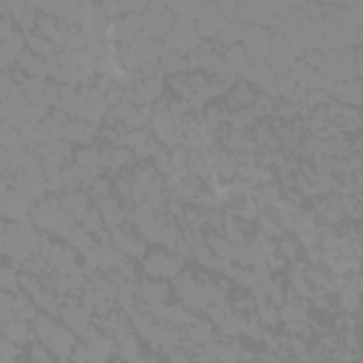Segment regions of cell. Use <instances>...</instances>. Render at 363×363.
<instances>
[{
	"instance_id": "41",
	"label": "cell",
	"mask_w": 363,
	"mask_h": 363,
	"mask_svg": "<svg viewBox=\"0 0 363 363\" xmlns=\"http://www.w3.org/2000/svg\"><path fill=\"white\" fill-rule=\"evenodd\" d=\"M71 360L74 363H91V352H88V346L79 340V343H74V349H71Z\"/></svg>"
},
{
	"instance_id": "38",
	"label": "cell",
	"mask_w": 363,
	"mask_h": 363,
	"mask_svg": "<svg viewBox=\"0 0 363 363\" xmlns=\"http://www.w3.org/2000/svg\"><path fill=\"white\" fill-rule=\"evenodd\" d=\"M241 332H244V335H250L252 340H261V335H264V326H261V320L255 318V312L241 318Z\"/></svg>"
},
{
	"instance_id": "22",
	"label": "cell",
	"mask_w": 363,
	"mask_h": 363,
	"mask_svg": "<svg viewBox=\"0 0 363 363\" xmlns=\"http://www.w3.org/2000/svg\"><path fill=\"white\" fill-rule=\"evenodd\" d=\"M252 99H255V94H252V88H250L247 82H238V85H233V88L227 91V102H230L235 111L250 108V105H252Z\"/></svg>"
},
{
	"instance_id": "3",
	"label": "cell",
	"mask_w": 363,
	"mask_h": 363,
	"mask_svg": "<svg viewBox=\"0 0 363 363\" xmlns=\"http://www.w3.org/2000/svg\"><path fill=\"white\" fill-rule=\"evenodd\" d=\"M241 40H244V51H247L250 60H255V62H267L269 40H272V34H269L267 26H247V23H244V28H241Z\"/></svg>"
},
{
	"instance_id": "32",
	"label": "cell",
	"mask_w": 363,
	"mask_h": 363,
	"mask_svg": "<svg viewBox=\"0 0 363 363\" xmlns=\"http://www.w3.org/2000/svg\"><path fill=\"white\" fill-rule=\"evenodd\" d=\"M77 227H79V224H77V218H74V216H71V213H65V210H62V213H60V218H57V224H54V230H51V233H54V235H57V238H62V241H65V238H68V235H71V233H74V230H77Z\"/></svg>"
},
{
	"instance_id": "28",
	"label": "cell",
	"mask_w": 363,
	"mask_h": 363,
	"mask_svg": "<svg viewBox=\"0 0 363 363\" xmlns=\"http://www.w3.org/2000/svg\"><path fill=\"white\" fill-rule=\"evenodd\" d=\"M65 244H68L74 252H88V250L94 247V238H91V233H88L85 227H77V230L65 238Z\"/></svg>"
},
{
	"instance_id": "43",
	"label": "cell",
	"mask_w": 363,
	"mask_h": 363,
	"mask_svg": "<svg viewBox=\"0 0 363 363\" xmlns=\"http://www.w3.org/2000/svg\"><path fill=\"white\" fill-rule=\"evenodd\" d=\"M14 88H17V85H14V79H11L9 74H0V99H3V102H6V96H9Z\"/></svg>"
},
{
	"instance_id": "27",
	"label": "cell",
	"mask_w": 363,
	"mask_h": 363,
	"mask_svg": "<svg viewBox=\"0 0 363 363\" xmlns=\"http://www.w3.org/2000/svg\"><path fill=\"white\" fill-rule=\"evenodd\" d=\"M241 28H244V23H238V20H233V23H224L221 26V31H218V45H238L241 43Z\"/></svg>"
},
{
	"instance_id": "37",
	"label": "cell",
	"mask_w": 363,
	"mask_h": 363,
	"mask_svg": "<svg viewBox=\"0 0 363 363\" xmlns=\"http://www.w3.org/2000/svg\"><path fill=\"white\" fill-rule=\"evenodd\" d=\"M275 247L281 250V258H284V261H298V255H301V244H298V238H281Z\"/></svg>"
},
{
	"instance_id": "11",
	"label": "cell",
	"mask_w": 363,
	"mask_h": 363,
	"mask_svg": "<svg viewBox=\"0 0 363 363\" xmlns=\"http://www.w3.org/2000/svg\"><path fill=\"white\" fill-rule=\"evenodd\" d=\"M74 343H77V340H74V332H68L65 326H57V329L51 332V337H48L43 346H45L57 360H68V357H71Z\"/></svg>"
},
{
	"instance_id": "6",
	"label": "cell",
	"mask_w": 363,
	"mask_h": 363,
	"mask_svg": "<svg viewBox=\"0 0 363 363\" xmlns=\"http://www.w3.org/2000/svg\"><path fill=\"white\" fill-rule=\"evenodd\" d=\"M82 343H85V346H88V352H91V363H108V360L116 354V340H113L111 335H105V332L94 329V326H88V329H85Z\"/></svg>"
},
{
	"instance_id": "46",
	"label": "cell",
	"mask_w": 363,
	"mask_h": 363,
	"mask_svg": "<svg viewBox=\"0 0 363 363\" xmlns=\"http://www.w3.org/2000/svg\"><path fill=\"white\" fill-rule=\"evenodd\" d=\"M0 363H14V357H0Z\"/></svg>"
},
{
	"instance_id": "1",
	"label": "cell",
	"mask_w": 363,
	"mask_h": 363,
	"mask_svg": "<svg viewBox=\"0 0 363 363\" xmlns=\"http://www.w3.org/2000/svg\"><path fill=\"white\" fill-rule=\"evenodd\" d=\"M142 272L150 278V281H159V278H176L184 272V258L182 255H173V252H164V250H156V252H147L142 258Z\"/></svg>"
},
{
	"instance_id": "33",
	"label": "cell",
	"mask_w": 363,
	"mask_h": 363,
	"mask_svg": "<svg viewBox=\"0 0 363 363\" xmlns=\"http://www.w3.org/2000/svg\"><path fill=\"white\" fill-rule=\"evenodd\" d=\"M170 88H173L179 96H184V102H190V99L196 96V88H193V77H173V79H170Z\"/></svg>"
},
{
	"instance_id": "36",
	"label": "cell",
	"mask_w": 363,
	"mask_h": 363,
	"mask_svg": "<svg viewBox=\"0 0 363 363\" xmlns=\"http://www.w3.org/2000/svg\"><path fill=\"white\" fill-rule=\"evenodd\" d=\"M79 221H82V227H85L91 235L105 233V224H102V216H99V210H96V207H94V210H88V213H85Z\"/></svg>"
},
{
	"instance_id": "2",
	"label": "cell",
	"mask_w": 363,
	"mask_h": 363,
	"mask_svg": "<svg viewBox=\"0 0 363 363\" xmlns=\"http://www.w3.org/2000/svg\"><path fill=\"white\" fill-rule=\"evenodd\" d=\"M111 238H108V244L119 252V255H125V258H145L147 252V241L145 238H139L128 224H122V227H116V230H111L108 233Z\"/></svg>"
},
{
	"instance_id": "9",
	"label": "cell",
	"mask_w": 363,
	"mask_h": 363,
	"mask_svg": "<svg viewBox=\"0 0 363 363\" xmlns=\"http://www.w3.org/2000/svg\"><path fill=\"white\" fill-rule=\"evenodd\" d=\"M99 133V128L96 125H91V122H85V119H65V125H62V142H79L82 147L85 145H91L94 142V136Z\"/></svg>"
},
{
	"instance_id": "5",
	"label": "cell",
	"mask_w": 363,
	"mask_h": 363,
	"mask_svg": "<svg viewBox=\"0 0 363 363\" xmlns=\"http://www.w3.org/2000/svg\"><path fill=\"white\" fill-rule=\"evenodd\" d=\"M60 213H62L60 199H57L54 193H45L43 199H37V201L31 204L28 218H31V224H34V227H40V230H54V224H57Z\"/></svg>"
},
{
	"instance_id": "10",
	"label": "cell",
	"mask_w": 363,
	"mask_h": 363,
	"mask_svg": "<svg viewBox=\"0 0 363 363\" xmlns=\"http://www.w3.org/2000/svg\"><path fill=\"white\" fill-rule=\"evenodd\" d=\"M96 210H99L102 224H105V230H108V233H111V230H116V227H122V224L128 221V210H125V207H122V201H116L113 196H108V199L96 201Z\"/></svg>"
},
{
	"instance_id": "34",
	"label": "cell",
	"mask_w": 363,
	"mask_h": 363,
	"mask_svg": "<svg viewBox=\"0 0 363 363\" xmlns=\"http://www.w3.org/2000/svg\"><path fill=\"white\" fill-rule=\"evenodd\" d=\"M227 122L241 133L244 128H252L255 125V116H252V111L250 108H244V111H235V113H227Z\"/></svg>"
},
{
	"instance_id": "21",
	"label": "cell",
	"mask_w": 363,
	"mask_h": 363,
	"mask_svg": "<svg viewBox=\"0 0 363 363\" xmlns=\"http://www.w3.org/2000/svg\"><path fill=\"white\" fill-rule=\"evenodd\" d=\"M57 105H60V113H71L74 119H79V88H74V85H62V88H60V99H57Z\"/></svg>"
},
{
	"instance_id": "29",
	"label": "cell",
	"mask_w": 363,
	"mask_h": 363,
	"mask_svg": "<svg viewBox=\"0 0 363 363\" xmlns=\"http://www.w3.org/2000/svg\"><path fill=\"white\" fill-rule=\"evenodd\" d=\"M17 289H20V272L14 267H0V292L17 295Z\"/></svg>"
},
{
	"instance_id": "19",
	"label": "cell",
	"mask_w": 363,
	"mask_h": 363,
	"mask_svg": "<svg viewBox=\"0 0 363 363\" xmlns=\"http://www.w3.org/2000/svg\"><path fill=\"white\" fill-rule=\"evenodd\" d=\"M91 182H94V176L88 170H82L77 164H71V167L65 164L62 167V184H65V190H88Z\"/></svg>"
},
{
	"instance_id": "12",
	"label": "cell",
	"mask_w": 363,
	"mask_h": 363,
	"mask_svg": "<svg viewBox=\"0 0 363 363\" xmlns=\"http://www.w3.org/2000/svg\"><path fill=\"white\" fill-rule=\"evenodd\" d=\"M329 96H337L340 105H349V108H360L363 102V82L360 79H346V82H335Z\"/></svg>"
},
{
	"instance_id": "40",
	"label": "cell",
	"mask_w": 363,
	"mask_h": 363,
	"mask_svg": "<svg viewBox=\"0 0 363 363\" xmlns=\"http://www.w3.org/2000/svg\"><path fill=\"white\" fill-rule=\"evenodd\" d=\"M113 190L122 196V201H130V196H133V176H116V182H113Z\"/></svg>"
},
{
	"instance_id": "20",
	"label": "cell",
	"mask_w": 363,
	"mask_h": 363,
	"mask_svg": "<svg viewBox=\"0 0 363 363\" xmlns=\"http://www.w3.org/2000/svg\"><path fill=\"white\" fill-rule=\"evenodd\" d=\"M184 340L193 343V346L213 340V323H207V320H201V318H193V323L184 326Z\"/></svg>"
},
{
	"instance_id": "16",
	"label": "cell",
	"mask_w": 363,
	"mask_h": 363,
	"mask_svg": "<svg viewBox=\"0 0 363 363\" xmlns=\"http://www.w3.org/2000/svg\"><path fill=\"white\" fill-rule=\"evenodd\" d=\"M74 164H77V167H82V170H88V173L96 179V176H99V170H102V153H99V147L85 145V147L74 150Z\"/></svg>"
},
{
	"instance_id": "14",
	"label": "cell",
	"mask_w": 363,
	"mask_h": 363,
	"mask_svg": "<svg viewBox=\"0 0 363 363\" xmlns=\"http://www.w3.org/2000/svg\"><path fill=\"white\" fill-rule=\"evenodd\" d=\"M0 335H3L9 343H14V346H26V343L34 340L31 323H26V320H20V318H14V320H9V323H0Z\"/></svg>"
},
{
	"instance_id": "30",
	"label": "cell",
	"mask_w": 363,
	"mask_h": 363,
	"mask_svg": "<svg viewBox=\"0 0 363 363\" xmlns=\"http://www.w3.org/2000/svg\"><path fill=\"white\" fill-rule=\"evenodd\" d=\"M0 147H3V150H20V147H23L20 130H14L11 125H3V122H0Z\"/></svg>"
},
{
	"instance_id": "13",
	"label": "cell",
	"mask_w": 363,
	"mask_h": 363,
	"mask_svg": "<svg viewBox=\"0 0 363 363\" xmlns=\"http://www.w3.org/2000/svg\"><path fill=\"white\" fill-rule=\"evenodd\" d=\"M60 204H62V210L65 213H71L77 221L91 210L88 204H91V196H88V190H62L60 193Z\"/></svg>"
},
{
	"instance_id": "18",
	"label": "cell",
	"mask_w": 363,
	"mask_h": 363,
	"mask_svg": "<svg viewBox=\"0 0 363 363\" xmlns=\"http://www.w3.org/2000/svg\"><path fill=\"white\" fill-rule=\"evenodd\" d=\"M99 153H102V170H113V173H119L133 159V153L128 147H122V145H108Z\"/></svg>"
},
{
	"instance_id": "4",
	"label": "cell",
	"mask_w": 363,
	"mask_h": 363,
	"mask_svg": "<svg viewBox=\"0 0 363 363\" xmlns=\"http://www.w3.org/2000/svg\"><path fill=\"white\" fill-rule=\"evenodd\" d=\"M60 318H62V326L74 335H85V329L91 326V315L85 312L82 301L74 298V295H65L60 301Z\"/></svg>"
},
{
	"instance_id": "24",
	"label": "cell",
	"mask_w": 363,
	"mask_h": 363,
	"mask_svg": "<svg viewBox=\"0 0 363 363\" xmlns=\"http://www.w3.org/2000/svg\"><path fill=\"white\" fill-rule=\"evenodd\" d=\"M57 329V323H54V315H45V312H40L34 320H31V332H34V340H40V343H45L48 337H51V332Z\"/></svg>"
},
{
	"instance_id": "45",
	"label": "cell",
	"mask_w": 363,
	"mask_h": 363,
	"mask_svg": "<svg viewBox=\"0 0 363 363\" xmlns=\"http://www.w3.org/2000/svg\"><path fill=\"white\" fill-rule=\"evenodd\" d=\"M0 357H17V346L9 343L3 335H0Z\"/></svg>"
},
{
	"instance_id": "8",
	"label": "cell",
	"mask_w": 363,
	"mask_h": 363,
	"mask_svg": "<svg viewBox=\"0 0 363 363\" xmlns=\"http://www.w3.org/2000/svg\"><path fill=\"white\" fill-rule=\"evenodd\" d=\"M176 295H179L182 306H187V309H204V303L199 298V278L193 272L176 275Z\"/></svg>"
},
{
	"instance_id": "23",
	"label": "cell",
	"mask_w": 363,
	"mask_h": 363,
	"mask_svg": "<svg viewBox=\"0 0 363 363\" xmlns=\"http://www.w3.org/2000/svg\"><path fill=\"white\" fill-rule=\"evenodd\" d=\"M187 68H190V65H187V57H184V54H176V51H167V48H164V54L159 57V74H162V71H164V74H179V71L184 74Z\"/></svg>"
},
{
	"instance_id": "39",
	"label": "cell",
	"mask_w": 363,
	"mask_h": 363,
	"mask_svg": "<svg viewBox=\"0 0 363 363\" xmlns=\"http://www.w3.org/2000/svg\"><path fill=\"white\" fill-rule=\"evenodd\" d=\"M156 173H170L173 170V159H170V150H164V147H159L156 153H153V164H150Z\"/></svg>"
},
{
	"instance_id": "31",
	"label": "cell",
	"mask_w": 363,
	"mask_h": 363,
	"mask_svg": "<svg viewBox=\"0 0 363 363\" xmlns=\"http://www.w3.org/2000/svg\"><path fill=\"white\" fill-rule=\"evenodd\" d=\"M111 193H113V182L105 179V176H96V179L91 182V187H88V196H91L94 201H102V199H108Z\"/></svg>"
},
{
	"instance_id": "7",
	"label": "cell",
	"mask_w": 363,
	"mask_h": 363,
	"mask_svg": "<svg viewBox=\"0 0 363 363\" xmlns=\"http://www.w3.org/2000/svg\"><path fill=\"white\" fill-rule=\"evenodd\" d=\"M28 210H31V201H26L20 193H14L11 187L0 196V218L3 221H23L26 216H28Z\"/></svg>"
},
{
	"instance_id": "42",
	"label": "cell",
	"mask_w": 363,
	"mask_h": 363,
	"mask_svg": "<svg viewBox=\"0 0 363 363\" xmlns=\"http://www.w3.org/2000/svg\"><path fill=\"white\" fill-rule=\"evenodd\" d=\"M275 116H278V119H284V122H292V119L298 116V108H295V105H289V102H281V105L275 108Z\"/></svg>"
},
{
	"instance_id": "44",
	"label": "cell",
	"mask_w": 363,
	"mask_h": 363,
	"mask_svg": "<svg viewBox=\"0 0 363 363\" xmlns=\"http://www.w3.org/2000/svg\"><path fill=\"white\" fill-rule=\"evenodd\" d=\"M14 60H17V57H14V54L0 43V74H6V68H11V62H14Z\"/></svg>"
},
{
	"instance_id": "25",
	"label": "cell",
	"mask_w": 363,
	"mask_h": 363,
	"mask_svg": "<svg viewBox=\"0 0 363 363\" xmlns=\"http://www.w3.org/2000/svg\"><path fill=\"white\" fill-rule=\"evenodd\" d=\"M116 354H119L122 360L139 357V335H136V332H128V335L116 337Z\"/></svg>"
},
{
	"instance_id": "35",
	"label": "cell",
	"mask_w": 363,
	"mask_h": 363,
	"mask_svg": "<svg viewBox=\"0 0 363 363\" xmlns=\"http://www.w3.org/2000/svg\"><path fill=\"white\" fill-rule=\"evenodd\" d=\"M20 289H23L26 298H34V295H40L45 286H43L40 275H28V272H23V275H20Z\"/></svg>"
},
{
	"instance_id": "15",
	"label": "cell",
	"mask_w": 363,
	"mask_h": 363,
	"mask_svg": "<svg viewBox=\"0 0 363 363\" xmlns=\"http://www.w3.org/2000/svg\"><path fill=\"white\" fill-rule=\"evenodd\" d=\"M221 68H224L227 74H233V77H238V74H244V71L250 68V57H247V51H244L241 43H238V45H230V48L224 51Z\"/></svg>"
},
{
	"instance_id": "26",
	"label": "cell",
	"mask_w": 363,
	"mask_h": 363,
	"mask_svg": "<svg viewBox=\"0 0 363 363\" xmlns=\"http://www.w3.org/2000/svg\"><path fill=\"white\" fill-rule=\"evenodd\" d=\"M60 301H62V298H60L57 292H51V289H43L40 295L31 298V303H34L37 309H43L45 315H57V312H60Z\"/></svg>"
},
{
	"instance_id": "17",
	"label": "cell",
	"mask_w": 363,
	"mask_h": 363,
	"mask_svg": "<svg viewBox=\"0 0 363 363\" xmlns=\"http://www.w3.org/2000/svg\"><path fill=\"white\" fill-rule=\"evenodd\" d=\"M136 295H139L142 303H164L167 295H170V286L162 284V281H150L147 278V281L136 284Z\"/></svg>"
}]
</instances>
